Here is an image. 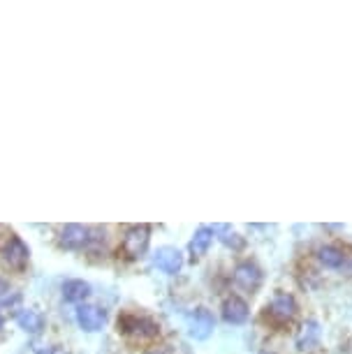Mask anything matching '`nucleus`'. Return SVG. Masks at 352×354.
Listing matches in <instances>:
<instances>
[{"label": "nucleus", "mask_w": 352, "mask_h": 354, "mask_svg": "<svg viewBox=\"0 0 352 354\" xmlns=\"http://www.w3.org/2000/svg\"><path fill=\"white\" fill-rule=\"evenodd\" d=\"M149 241H151V227L149 225H130L128 230H125L123 241H121L123 255L130 257V259L142 257L146 252V248H149Z\"/></svg>", "instance_id": "f257e3e1"}, {"label": "nucleus", "mask_w": 352, "mask_h": 354, "mask_svg": "<svg viewBox=\"0 0 352 354\" xmlns=\"http://www.w3.org/2000/svg\"><path fill=\"white\" fill-rule=\"evenodd\" d=\"M118 329H123L125 333L135 338H156L160 336V326L146 315H123L118 319Z\"/></svg>", "instance_id": "f03ea898"}, {"label": "nucleus", "mask_w": 352, "mask_h": 354, "mask_svg": "<svg viewBox=\"0 0 352 354\" xmlns=\"http://www.w3.org/2000/svg\"><path fill=\"white\" fill-rule=\"evenodd\" d=\"M77 324L82 331L95 333L107 324V310L98 304H82L77 306Z\"/></svg>", "instance_id": "7ed1b4c3"}, {"label": "nucleus", "mask_w": 352, "mask_h": 354, "mask_svg": "<svg viewBox=\"0 0 352 354\" xmlns=\"http://www.w3.org/2000/svg\"><path fill=\"white\" fill-rule=\"evenodd\" d=\"M58 241H61V248H65V250H82V248H86V245H91L93 241H95V236H93L91 227L65 225L61 230Z\"/></svg>", "instance_id": "20e7f679"}, {"label": "nucleus", "mask_w": 352, "mask_h": 354, "mask_svg": "<svg viewBox=\"0 0 352 354\" xmlns=\"http://www.w3.org/2000/svg\"><path fill=\"white\" fill-rule=\"evenodd\" d=\"M214 329H216V317H214V313H211L209 308L199 306V308H195L190 313L188 333L195 340H207L211 333H214Z\"/></svg>", "instance_id": "39448f33"}, {"label": "nucleus", "mask_w": 352, "mask_h": 354, "mask_svg": "<svg viewBox=\"0 0 352 354\" xmlns=\"http://www.w3.org/2000/svg\"><path fill=\"white\" fill-rule=\"evenodd\" d=\"M267 310H269V317L274 319V322L285 324V322H290V319H295L297 301H295V297L288 292H276L274 297H271Z\"/></svg>", "instance_id": "423d86ee"}, {"label": "nucleus", "mask_w": 352, "mask_h": 354, "mask_svg": "<svg viewBox=\"0 0 352 354\" xmlns=\"http://www.w3.org/2000/svg\"><path fill=\"white\" fill-rule=\"evenodd\" d=\"M3 259H5V264L12 266V269L21 271L24 266L28 264V259H30V248L24 243L21 236L12 234V236L3 245Z\"/></svg>", "instance_id": "0eeeda50"}, {"label": "nucleus", "mask_w": 352, "mask_h": 354, "mask_svg": "<svg viewBox=\"0 0 352 354\" xmlns=\"http://www.w3.org/2000/svg\"><path fill=\"white\" fill-rule=\"evenodd\" d=\"M232 278H234L237 287H241V290H246V292H255L257 287L262 285V269L255 262L246 259V262H239L234 266Z\"/></svg>", "instance_id": "6e6552de"}, {"label": "nucleus", "mask_w": 352, "mask_h": 354, "mask_svg": "<svg viewBox=\"0 0 352 354\" xmlns=\"http://www.w3.org/2000/svg\"><path fill=\"white\" fill-rule=\"evenodd\" d=\"M154 264H156V269H160L163 273H167V276H176L183 266V255L174 245H163V248H158L154 252Z\"/></svg>", "instance_id": "1a4fd4ad"}, {"label": "nucleus", "mask_w": 352, "mask_h": 354, "mask_svg": "<svg viewBox=\"0 0 352 354\" xmlns=\"http://www.w3.org/2000/svg\"><path fill=\"white\" fill-rule=\"evenodd\" d=\"M221 313H223V319L228 324H243L250 315V308L241 297H234V294H232V297H228L223 301Z\"/></svg>", "instance_id": "9d476101"}, {"label": "nucleus", "mask_w": 352, "mask_h": 354, "mask_svg": "<svg viewBox=\"0 0 352 354\" xmlns=\"http://www.w3.org/2000/svg\"><path fill=\"white\" fill-rule=\"evenodd\" d=\"M61 294H63V301L82 306V304H86V299L93 294V287L82 278H72V280H68V283H63Z\"/></svg>", "instance_id": "9b49d317"}, {"label": "nucleus", "mask_w": 352, "mask_h": 354, "mask_svg": "<svg viewBox=\"0 0 352 354\" xmlns=\"http://www.w3.org/2000/svg\"><path fill=\"white\" fill-rule=\"evenodd\" d=\"M17 324H19V329H21V331L30 333V336H37V333L44 329L46 319L37 308H19Z\"/></svg>", "instance_id": "f8f14e48"}, {"label": "nucleus", "mask_w": 352, "mask_h": 354, "mask_svg": "<svg viewBox=\"0 0 352 354\" xmlns=\"http://www.w3.org/2000/svg\"><path fill=\"white\" fill-rule=\"evenodd\" d=\"M211 241H214V230H211V227H199V230L192 234V239L188 243L192 259H199V257L207 255L211 248Z\"/></svg>", "instance_id": "ddd939ff"}, {"label": "nucleus", "mask_w": 352, "mask_h": 354, "mask_svg": "<svg viewBox=\"0 0 352 354\" xmlns=\"http://www.w3.org/2000/svg\"><path fill=\"white\" fill-rule=\"evenodd\" d=\"M317 343H320V326L311 319V322L304 324L302 331L297 333V350L308 352V350H313V347H317Z\"/></svg>", "instance_id": "4468645a"}, {"label": "nucleus", "mask_w": 352, "mask_h": 354, "mask_svg": "<svg viewBox=\"0 0 352 354\" xmlns=\"http://www.w3.org/2000/svg\"><path fill=\"white\" fill-rule=\"evenodd\" d=\"M317 259H320V264L327 266V269H338V266H343L345 255L338 245H322V248L317 250Z\"/></svg>", "instance_id": "2eb2a0df"}, {"label": "nucleus", "mask_w": 352, "mask_h": 354, "mask_svg": "<svg viewBox=\"0 0 352 354\" xmlns=\"http://www.w3.org/2000/svg\"><path fill=\"white\" fill-rule=\"evenodd\" d=\"M211 230H214V234H218L221 243H225L228 248H232V250H241L243 248V239L239 236V234L232 230V227H228V225H216V227H211Z\"/></svg>", "instance_id": "dca6fc26"}, {"label": "nucleus", "mask_w": 352, "mask_h": 354, "mask_svg": "<svg viewBox=\"0 0 352 354\" xmlns=\"http://www.w3.org/2000/svg\"><path fill=\"white\" fill-rule=\"evenodd\" d=\"M19 304H21V292L12 290L8 280L0 278V306H10V308H17Z\"/></svg>", "instance_id": "f3484780"}, {"label": "nucleus", "mask_w": 352, "mask_h": 354, "mask_svg": "<svg viewBox=\"0 0 352 354\" xmlns=\"http://www.w3.org/2000/svg\"><path fill=\"white\" fill-rule=\"evenodd\" d=\"M33 352L35 354H58V347L46 343H33Z\"/></svg>", "instance_id": "a211bd4d"}, {"label": "nucleus", "mask_w": 352, "mask_h": 354, "mask_svg": "<svg viewBox=\"0 0 352 354\" xmlns=\"http://www.w3.org/2000/svg\"><path fill=\"white\" fill-rule=\"evenodd\" d=\"M5 326V317H3V313H0V329Z\"/></svg>", "instance_id": "6ab92c4d"}, {"label": "nucleus", "mask_w": 352, "mask_h": 354, "mask_svg": "<svg viewBox=\"0 0 352 354\" xmlns=\"http://www.w3.org/2000/svg\"><path fill=\"white\" fill-rule=\"evenodd\" d=\"M260 354H271V352H260Z\"/></svg>", "instance_id": "aec40b11"}]
</instances>
